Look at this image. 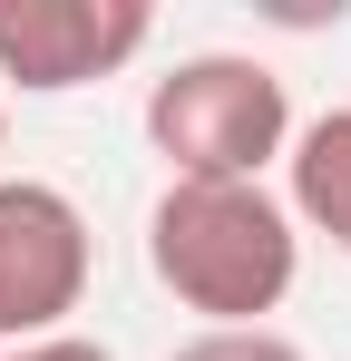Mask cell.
Returning a JSON list of instances; mask_svg holds the SVG:
<instances>
[{
    "label": "cell",
    "mask_w": 351,
    "mask_h": 361,
    "mask_svg": "<svg viewBox=\"0 0 351 361\" xmlns=\"http://www.w3.org/2000/svg\"><path fill=\"white\" fill-rule=\"evenodd\" d=\"M147 274L185 312H205V332H254L302 283V225L273 185L166 176V195L147 205Z\"/></svg>",
    "instance_id": "obj_1"
},
{
    "label": "cell",
    "mask_w": 351,
    "mask_h": 361,
    "mask_svg": "<svg viewBox=\"0 0 351 361\" xmlns=\"http://www.w3.org/2000/svg\"><path fill=\"white\" fill-rule=\"evenodd\" d=\"M147 147L185 185H264V166L292 147V98L264 59L195 49L147 88Z\"/></svg>",
    "instance_id": "obj_2"
},
{
    "label": "cell",
    "mask_w": 351,
    "mask_h": 361,
    "mask_svg": "<svg viewBox=\"0 0 351 361\" xmlns=\"http://www.w3.org/2000/svg\"><path fill=\"white\" fill-rule=\"evenodd\" d=\"M98 235L78 215V195L39 176H0V342H58L68 312L88 302Z\"/></svg>",
    "instance_id": "obj_3"
},
{
    "label": "cell",
    "mask_w": 351,
    "mask_h": 361,
    "mask_svg": "<svg viewBox=\"0 0 351 361\" xmlns=\"http://www.w3.org/2000/svg\"><path fill=\"white\" fill-rule=\"evenodd\" d=\"M0 147H10V108H0Z\"/></svg>",
    "instance_id": "obj_8"
},
{
    "label": "cell",
    "mask_w": 351,
    "mask_h": 361,
    "mask_svg": "<svg viewBox=\"0 0 351 361\" xmlns=\"http://www.w3.org/2000/svg\"><path fill=\"white\" fill-rule=\"evenodd\" d=\"M283 205H292L302 235H322L332 254H351V108H322L312 127H292Z\"/></svg>",
    "instance_id": "obj_5"
},
{
    "label": "cell",
    "mask_w": 351,
    "mask_h": 361,
    "mask_svg": "<svg viewBox=\"0 0 351 361\" xmlns=\"http://www.w3.org/2000/svg\"><path fill=\"white\" fill-rule=\"evenodd\" d=\"M156 39L147 0H0V88L68 98L88 78H117Z\"/></svg>",
    "instance_id": "obj_4"
},
{
    "label": "cell",
    "mask_w": 351,
    "mask_h": 361,
    "mask_svg": "<svg viewBox=\"0 0 351 361\" xmlns=\"http://www.w3.org/2000/svg\"><path fill=\"white\" fill-rule=\"evenodd\" d=\"M166 361H302V342H283L273 322H254V332H195V342H176Z\"/></svg>",
    "instance_id": "obj_6"
},
{
    "label": "cell",
    "mask_w": 351,
    "mask_h": 361,
    "mask_svg": "<svg viewBox=\"0 0 351 361\" xmlns=\"http://www.w3.org/2000/svg\"><path fill=\"white\" fill-rule=\"evenodd\" d=\"M0 361H108V342H88V332H58V342H20V352Z\"/></svg>",
    "instance_id": "obj_7"
}]
</instances>
